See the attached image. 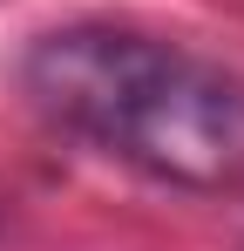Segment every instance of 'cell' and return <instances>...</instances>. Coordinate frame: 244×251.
Masks as SVG:
<instances>
[{
  "label": "cell",
  "instance_id": "6da1fadb",
  "mask_svg": "<svg viewBox=\"0 0 244 251\" xmlns=\"http://www.w3.org/2000/svg\"><path fill=\"white\" fill-rule=\"evenodd\" d=\"M21 88L54 129L143 176L183 190L244 183V82L176 41L102 21L54 27L27 48Z\"/></svg>",
  "mask_w": 244,
  "mask_h": 251
}]
</instances>
